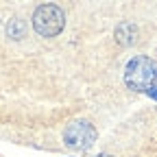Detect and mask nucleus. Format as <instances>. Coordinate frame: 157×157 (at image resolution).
<instances>
[{"mask_svg": "<svg viewBox=\"0 0 157 157\" xmlns=\"http://www.w3.org/2000/svg\"><path fill=\"white\" fill-rule=\"evenodd\" d=\"M124 83L129 90L135 92H148L157 83V63L151 57L137 55L124 68Z\"/></svg>", "mask_w": 157, "mask_h": 157, "instance_id": "1", "label": "nucleus"}, {"mask_svg": "<svg viewBox=\"0 0 157 157\" xmlns=\"http://www.w3.org/2000/svg\"><path fill=\"white\" fill-rule=\"evenodd\" d=\"M66 26V13L57 5H42L33 13V29L42 37H57Z\"/></svg>", "mask_w": 157, "mask_h": 157, "instance_id": "2", "label": "nucleus"}, {"mask_svg": "<svg viewBox=\"0 0 157 157\" xmlns=\"http://www.w3.org/2000/svg\"><path fill=\"white\" fill-rule=\"evenodd\" d=\"M94 140H96V129L85 120H74L63 131V142L72 151H85L94 144Z\"/></svg>", "mask_w": 157, "mask_h": 157, "instance_id": "3", "label": "nucleus"}, {"mask_svg": "<svg viewBox=\"0 0 157 157\" xmlns=\"http://www.w3.org/2000/svg\"><path fill=\"white\" fill-rule=\"evenodd\" d=\"M135 37H137V29L133 24H129V22H124V24H120L116 29V39L122 46H131L135 42Z\"/></svg>", "mask_w": 157, "mask_h": 157, "instance_id": "4", "label": "nucleus"}, {"mask_svg": "<svg viewBox=\"0 0 157 157\" xmlns=\"http://www.w3.org/2000/svg\"><path fill=\"white\" fill-rule=\"evenodd\" d=\"M24 31H26V26L20 22V20H11L9 26H7V33H9V37H13V39H22V37H24Z\"/></svg>", "mask_w": 157, "mask_h": 157, "instance_id": "5", "label": "nucleus"}, {"mask_svg": "<svg viewBox=\"0 0 157 157\" xmlns=\"http://www.w3.org/2000/svg\"><path fill=\"white\" fill-rule=\"evenodd\" d=\"M148 96H151V98H155V101H157V85H155L153 90H148Z\"/></svg>", "mask_w": 157, "mask_h": 157, "instance_id": "6", "label": "nucleus"}, {"mask_svg": "<svg viewBox=\"0 0 157 157\" xmlns=\"http://www.w3.org/2000/svg\"><path fill=\"white\" fill-rule=\"evenodd\" d=\"M98 157H111V155H98Z\"/></svg>", "mask_w": 157, "mask_h": 157, "instance_id": "7", "label": "nucleus"}]
</instances>
